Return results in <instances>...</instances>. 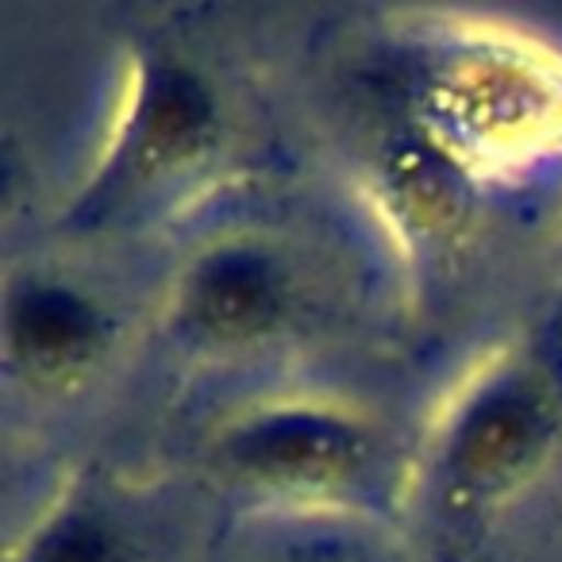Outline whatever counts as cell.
<instances>
[{"label": "cell", "mask_w": 562, "mask_h": 562, "mask_svg": "<svg viewBox=\"0 0 562 562\" xmlns=\"http://www.w3.org/2000/svg\"><path fill=\"white\" fill-rule=\"evenodd\" d=\"M27 562H127L124 543L89 513H66L35 536Z\"/></svg>", "instance_id": "6"}, {"label": "cell", "mask_w": 562, "mask_h": 562, "mask_svg": "<svg viewBox=\"0 0 562 562\" xmlns=\"http://www.w3.org/2000/svg\"><path fill=\"white\" fill-rule=\"evenodd\" d=\"M9 355L43 378L74 374L104 344V316L70 285L27 281L9 297L4 313Z\"/></svg>", "instance_id": "5"}, {"label": "cell", "mask_w": 562, "mask_h": 562, "mask_svg": "<svg viewBox=\"0 0 562 562\" xmlns=\"http://www.w3.org/2000/svg\"><path fill=\"white\" fill-rule=\"evenodd\" d=\"M224 462L250 482L278 490L336 485L362 467L367 436L324 408H273L243 420L220 443Z\"/></svg>", "instance_id": "3"}, {"label": "cell", "mask_w": 562, "mask_h": 562, "mask_svg": "<svg viewBox=\"0 0 562 562\" xmlns=\"http://www.w3.org/2000/svg\"><path fill=\"white\" fill-rule=\"evenodd\" d=\"M559 405L543 378L508 374L485 382L459 408L443 439V477L454 505L516 485L551 447Z\"/></svg>", "instance_id": "2"}, {"label": "cell", "mask_w": 562, "mask_h": 562, "mask_svg": "<svg viewBox=\"0 0 562 562\" xmlns=\"http://www.w3.org/2000/svg\"><path fill=\"white\" fill-rule=\"evenodd\" d=\"M285 273L258 247H216L189 270L181 285V316L204 339L243 344L258 339L285 313Z\"/></svg>", "instance_id": "4"}, {"label": "cell", "mask_w": 562, "mask_h": 562, "mask_svg": "<svg viewBox=\"0 0 562 562\" xmlns=\"http://www.w3.org/2000/svg\"><path fill=\"white\" fill-rule=\"evenodd\" d=\"M216 139V104L201 78L178 58L139 63L135 93L112 150L74 204V224H101L170 173L186 170Z\"/></svg>", "instance_id": "1"}]
</instances>
